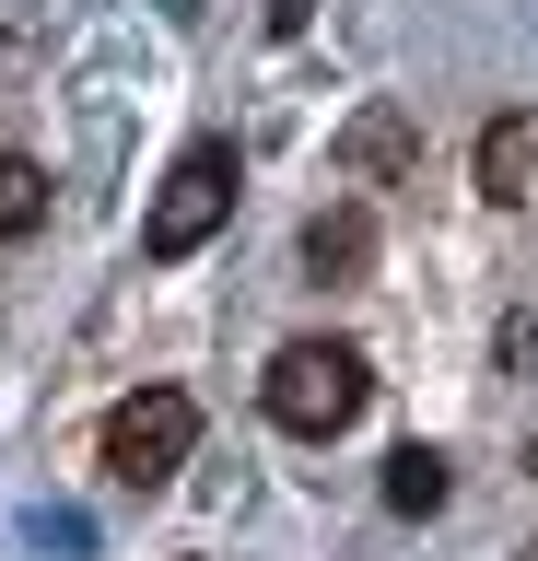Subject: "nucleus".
<instances>
[{
	"instance_id": "obj_1",
	"label": "nucleus",
	"mask_w": 538,
	"mask_h": 561,
	"mask_svg": "<svg viewBox=\"0 0 538 561\" xmlns=\"http://www.w3.org/2000/svg\"><path fill=\"white\" fill-rule=\"evenodd\" d=\"M363 386H375V375H363L352 340H282L257 398H270V421H282V433L328 445V433H352V421H363Z\"/></svg>"
},
{
	"instance_id": "obj_2",
	"label": "nucleus",
	"mask_w": 538,
	"mask_h": 561,
	"mask_svg": "<svg viewBox=\"0 0 538 561\" xmlns=\"http://www.w3.org/2000/svg\"><path fill=\"white\" fill-rule=\"evenodd\" d=\"M234 187H247V164H234V140H187L176 164H164V187H152V222H141V257H199V245L222 234V210H234Z\"/></svg>"
},
{
	"instance_id": "obj_3",
	"label": "nucleus",
	"mask_w": 538,
	"mask_h": 561,
	"mask_svg": "<svg viewBox=\"0 0 538 561\" xmlns=\"http://www.w3.org/2000/svg\"><path fill=\"white\" fill-rule=\"evenodd\" d=\"M199 445V398L187 386H141V398H117L106 410V480L117 491H164Z\"/></svg>"
},
{
	"instance_id": "obj_4",
	"label": "nucleus",
	"mask_w": 538,
	"mask_h": 561,
	"mask_svg": "<svg viewBox=\"0 0 538 561\" xmlns=\"http://www.w3.org/2000/svg\"><path fill=\"white\" fill-rule=\"evenodd\" d=\"M305 270H317V280H363V270H375V210H363V199L317 210V222H305Z\"/></svg>"
},
{
	"instance_id": "obj_5",
	"label": "nucleus",
	"mask_w": 538,
	"mask_h": 561,
	"mask_svg": "<svg viewBox=\"0 0 538 561\" xmlns=\"http://www.w3.org/2000/svg\"><path fill=\"white\" fill-rule=\"evenodd\" d=\"M527 175H538V117H492L480 129V199H527Z\"/></svg>"
},
{
	"instance_id": "obj_6",
	"label": "nucleus",
	"mask_w": 538,
	"mask_h": 561,
	"mask_svg": "<svg viewBox=\"0 0 538 561\" xmlns=\"http://www.w3.org/2000/svg\"><path fill=\"white\" fill-rule=\"evenodd\" d=\"M410 152H422V140H410V117H398V105H363V117H352V140H340V164H352L363 187H375V175H398Z\"/></svg>"
},
{
	"instance_id": "obj_7",
	"label": "nucleus",
	"mask_w": 538,
	"mask_h": 561,
	"mask_svg": "<svg viewBox=\"0 0 538 561\" xmlns=\"http://www.w3.org/2000/svg\"><path fill=\"white\" fill-rule=\"evenodd\" d=\"M433 503H445V456H433V445H398L387 456V515H433Z\"/></svg>"
},
{
	"instance_id": "obj_8",
	"label": "nucleus",
	"mask_w": 538,
	"mask_h": 561,
	"mask_svg": "<svg viewBox=\"0 0 538 561\" xmlns=\"http://www.w3.org/2000/svg\"><path fill=\"white\" fill-rule=\"evenodd\" d=\"M36 222H47V175L24 152H0V245H24Z\"/></svg>"
}]
</instances>
